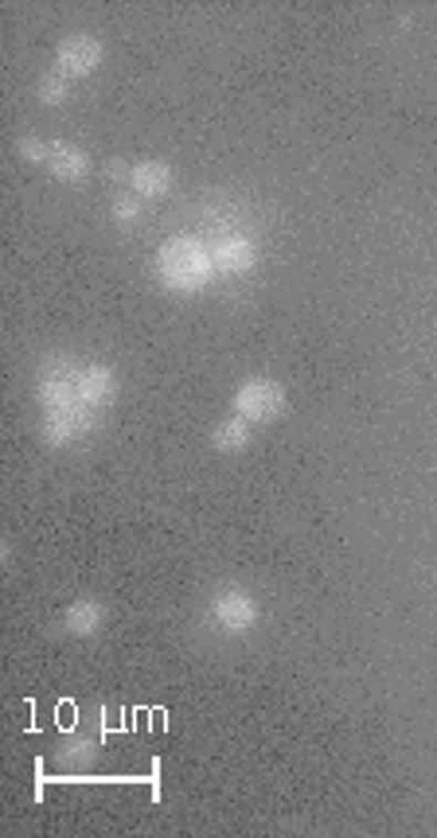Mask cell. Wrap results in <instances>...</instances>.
I'll return each instance as SVG.
<instances>
[{
	"instance_id": "1",
	"label": "cell",
	"mask_w": 437,
	"mask_h": 838,
	"mask_svg": "<svg viewBox=\"0 0 437 838\" xmlns=\"http://www.w3.org/2000/svg\"><path fill=\"white\" fill-rule=\"evenodd\" d=\"M79 367L71 355H55V359H43L40 367V378H35V398L43 406V421H40V433L48 444L55 449H66V444H75L79 437H86L94 426H98L102 413L86 410L79 402Z\"/></svg>"
},
{
	"instance_id": "2",
	"label": "cell",
	"mask_w": 437,
	"mask_h": 838,
	"mask_svg": "<svg viewBox=\"0 0 437 838\" xmlns=\"http://www.w3.org/2000/svg\"><path fill=\"white\" fill-rule=\"evenodd\" d=\"M215 262L211 247H204L191 234H176V239L160 242L157 250V281L173 293H204L215 281Z\"/></svg>"
},
{
	"instance_id": "3",
	"label": "cell",
	"mask_w": 437,
	"mask_h": 838,
	"mask_svg": "<svg viewBox=\"0 0 437 838\" xmlns=\"http://www.w3.org/2000/svg\"><path fill=\"white\" fill-rule=\"evenodd\" d=\"M231 406L239 418L254 421V426H270V421H278L281 413H285L289 395L278 378H247V383L235 390Z\"/></svg>"
},
{
	"instance_id": "4",
	"label": "cell",
	"mask_w": 437,
	"mask_h": 838,
	"mask_svg": "<svg viewBox=\"0 0 437 838\" xmlns=\"http://www.w3.org/2000/svg\"><path fill=\"white\" fill-rule=\"evenodd\" d=\"M102 59H106L102 40H94V35H86V32H71V35H63L55 48V71L75 83V78H91V74L102 66Z\"/></svg>"
},
{
	"instance_id": "5",
	"label": "cell",
	"mask_w": 437,
	"mask_h": 838,
	"mask_svg": "<svg viewBox=\"0 0 437 838\" xmlns=\"http://www.w3.org/2000/svg\"><path fill=\"white\" fill-rule=\"evenodd\" d=\"M258 600L250 597L247 589H223L219 597L211 600V620L219 632L227 636H247L250 628L258 625Z\"/></svg>"
},
{
	"instance_id": "6",
	"label": "cell",
	"mask_w": 437,
	"mask_h": 838,
	"mask_svg": "<svg viewBox=\"0 0 437 838\" xmlns=\"http://www.w3.org/2000/svg\"><path fill=\"white\" fill-rule=\"evenodd\" d=\"M114 398H117L114 370H110L106 363H83V367H79V402H83L86 410L102 413Z\"/></svg>"
},
{
	"instance_id": "7",
	"label": "cell",
	"mask_w": 437,
	"mask_h": 838,
	"mask_svg": "<svg viewBox=\"0 0 437 838\" xmlns=\"http://www.w3.org/2000/svg\"><path fill=\"white\" fill-rule=\"evenodd\" d=\"M211 262L219 273H227V277H239V273H250L258 265V247L254 239H247V234H223V239L215 242L211 247Z\"/></svg>"
},
{
	"instance_id": "8",
	"label": "cell",
	"mask_w": 437,
	"mask_h": 838,
	"mask_svg": "<svg viewBox=\"0 0 437 838\" xmlns=\"http://www.w3.org/2000/svg\"><path fill=\"white\" fill-rule=\"evenodd\" d=\"M48 172L59 184H83L91 176V157H86V148L71 145V140H55L48 157Z\"/></svg>"
},
{
	"instance_id": "9",
	"label": "cell",
	"mask_w": 437,
	"mask_h": 838,
	"mask_svg": "<svg viewBox=\"0 0 437 838\" xmlns=\"http://www.w3.org/2000/svg\"><path fill=\"white\" fill-rule=\"evenodd\" d=\"M173 180L176 176L165 160H141L129 172V188L137 199H165L168 191H173Z\"/></svg>"
},
{
	"instance_id": "10",
	"label": "cell",
	"mask_w": 437,
	"mask_h": 838,
	"mask_svg": "<svg viewBox=\"0 0 437 838\" xmlns=\"http://www.w3.org/2000/svg\"><path fill=\"white\" fill-rule=\"evenodd\" d=\"M102 625H106V605H102V600L83 597V600H75V605H66L63 628L75 636V640H86V636H94Z\"/></svg>"
},
{
	"instance_id": "11",
	"label": "cell",
	"mask_w": 437,
	"mask_h": 838,
	"mask_svg": "<svg viewBox=\"0 0 437 838\" xmlns=\"http://www.w3.org/2000/svg\"><path fill=\"white\" fill-rule=\"evenodd\" d=\"M211 444H215V452H242L250 444V421L239 418V413L219 421V426L211 429Z\"/></svg>"
},
{
	"instance_id": "12",
	"label": "cell",
	"mask_w": 437,
	"mask_h": 838,
	"mask_svg": "<svg viewBox=\"0 0 437 838\" xmlns=\"http://www.w3.org/2000/svg\"><path fill=\"white\" fill-rule=\"evenodd\" d=\"M94 753H98V741L86 737V733H66V741L59 745V761L71 768H83L94 761Z\"/></svg>"
},
{
	"instance_id": "13",
	"label": "cell",
	"mask_w": 437,
	"mask_h": 838,
	"mask_svg": "<svg viewBox=\"0 0 437 838\" xmlns=\"http://www.w3.org/2000/svg\"><path fill=\"white\" fill-rule=\"evenodd\" d=\"M66 98H71V78H63L59 71L43 74L35 83V102H43V106H66Z\"/></svg>"
},
{
	"instance_id": "14",
	"label": "cell",
	"mask_w": 437,
	"mask_h": 838,
	"mask_svg": "<svg viewBox=\"0 0 437 838\" xmlns=\"http://www.w3.org/2000/svg\"><path fill=\"white\" fill-rule=\"evenodd\" d=\"M17 153L24 165H48L51 157V145L43 137H32V133H24V137H17Z\"/></svg>"
},
{
	"instance_id": "15",
	"label": "cell",
	"mask_w": 437,
	"mask_h": 838,
	"mask_svg": "<svg viewBox=\"0 0 437 838\" xmlns=\"http://www.w3.org/2000/svg\"><path fill=\"white\" fill-rule=\"evenodd\" d=\"M141 211H145V203H141L137 196H117L114 207H110V214H114L117 227H133V222L141 219Z\"/></svg>"
},
{
	"instance_id": "16",
	"label": "cell",
	"mask_w": 437,
	"mask_h": 838,
	"mask_svg": "<svg viewBox=\"0 0 437 838\" xmlns=\"http://www.w3.org/2000/svg\"><path fill=\"white\" fill-rule=\"evenodd\" d=\"M129 172H133V165H125V160H110V165H106L110 180H125V184H129Z\"/></svg>"
}]
</instances>
